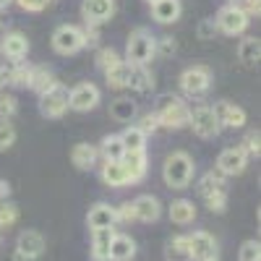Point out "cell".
Wrapping results in <instances>:
<instances>
[{
	"instance_id": "obj_14",
	"label": "cell",
	"mask_w": 261,
	"mask_h": 261,
	"mask_svg": "<svg viewBox=\"0 0 261 261\" xmlns=\"http://www.w3.org/2000/svg\"><path fill=\"white\" fill-rule=\"evenodd\" d=\"M134 214H136V222H157L160 217H162V204H160V199L157 196H151V193H141V196H136L134 201Z\"/></svg>"
},
{
	"instance_id": "obj_52",
	"label": "cell",
	"mask_w": 261,
	"mask_h": 261,
	"mask_svg": "<svg viewBox=\"0 0 261 261\" xmlns=\"http://www.w3.org/2000/svg\"><path fill=\"white\" fill-rule=\"evenodd\" d=\"M11 3H13V0H0V11H3V8H8Z\"/></svg>"
},
{
	"instance_id": "obj_50",
	"label": "cell",
	"mask_w": 261,
	"mask_h": 261,
	"mask_svg": "<svg viewBox=\"0 0 261 261\" xmlns=\"http://www.w3.org/2000/svg\"><path fill=\"white\" fill-rule=\"evenodd\" d=\"M8 196H11V186H8V180H0V204L8 201Z\"/></svg>"
},
{
	"instance_id": "obj_45",
	"label": "cell",
	"mask_w": 261,
	"mask_h": 261,
	"mask_svg": "<svg viewBox=\"0 0 261 261\" xmlns=\"http://www.w3.org/2000/svg\"><path fill=\"white\" fill-rule=\"evenodd\" d=\"M115 222H136L134 204H130V201H125V204L115 206Z\"/></svg>"
},
{
	"instance_id": "obj_40",
	"label": "cell",
	"mask_w": 261,
	"mask_h": 261,
	"mask_svg": "<svg viewBox=\"0 0 261 261\" xmlns=\"http://www.w3.org/2000/svg\"><path fill=\"white\" fill-rule=\"evenodd\" d=\"M241 149L246 151L248 157H258L261 154V136H258V130H248L243 144H241Z\"/></svg>"
},
{
	"instance_id": "obj_36",
	"label": "cell",
	"mask_w": 261,
	"mask_h": 261,
	"mask_svg": "<svg viewBox=\"0 0 261 261\" xmlns=\"http://www.w3.org/2000/svg\"><path fill=\"white\" fill-rule=\"evenodd\" d=\"M18 222V206L13 201H3L0 204V230H8Z\"/></svg>"
},
{
	"instance_id": "obj_3",
	"label": "cell",
	"mask_w": 261,
	"mask_h": 261,
	"mask_svg": "<svg viewBox=\"0 0 261 261\" xmlns=\"http://www.w3.org/2000/svg\"><path fill=\"white\" fill-rule=\"evenodd\" d=\"M154 42L157 37L146 32V29H136L130 32L128 37V45H125V63L128 65H146L151 63V58H154Z\"/></svg>"
},
{
	"instance_id": "obj_23",
	"label": "cell",
	"mask_w": 261,
	"mask_h": 261,
	"mask_svg": "<svg viewBox=\"0 0 261 261\" xmlns=\"http://www.w3.org/2000/svg\"><path fill=\"white\" fill-rule=\"evenodd\" d=\"M136 256V243L134 238L125 232H115L113 246H110V261H130Z\"/></svg>"
},
{
	"instance_id": "obj_11",
	"label": "cell",
	"mask_w": 261,
	"mask_h": 261,
	"mask_svg": "<svg viewBox=\"0 0 261 261\" xmlns=\"http://www.w3.org/2000/svg\"><path fill=\"white\" fill-rule=\"evenodd\" d=\"M212 113L217 118V123H220V128H243L248 115L241 105H232L227 99H220V102H214L212 107Z\"/></svg>"
},
{
	"instance_id": "obj_20",
	"label": "cell",
	"mask_w": 261,
	"mask_h": 261,
	"mask_svg": "<svg viewBox=\"0 0 261 261\" xmlns=\"http://www.w3.org/2000/svg\"><path fill=\"white\" fill-rule=\"evenodd\" d=\"M97 160H99L97 146L89 144V141H79V144L71 149V162H73L76 170H84V172L92 170V167L97 165Z\"/></svg>"
},
{
	"instance_id": "obj_24",
	"label": "cell",
	"mask_w": 261,
	"mask_h": 261,
	"mask_svg": "<svg viewBox=\"0 0 261 261\" xmlns=\"http://www.w3.org/2000/svg\"><path fill=\"white\" fill-rule=\"evenodd\" d=\"M167 214H170V222H175V225H191L196 220V204L188 201V199H175V201L167 206Z\"/></svg>"
},
{
	"instance_id": "obj_30",
	"label": "cell",
	"mask_w": 261,
	"mask_h": 261,
	"mask_svg": "<svg viewBox=\"0 0 261 261\" xmlns=\"http://www.w3.org/2000/svg\"><path fill=\"white\" fill-rule=\"evenodd\" d=\"M118 139H120L125 151H144L146 149V136L141 134L136 125H125L123 134H118Z\"/></svg>"
},
{
	"instance_id": "obj_4",
	"label": "cell",
	"mask_w": 261,
	"mask_h": 261,
	"mask_svg": "<svg viewBox=\"0 0 261 261\" xmlns=\"http://www.w3.org/2000/svg\"><path fill=\"white\" fill-rule=\"evenodd\" d=\"M53 50L58 55H76L81 53L86 45H84V29L81 27H73V24H60L55 32H53Z\"/></svg>"
},
{
	"instance_id": "obj_48",
	"label": "cell",
	"mask_w": 261,
	"mask_h": 261,
	"mask_svg": "<svg viewBox=\"0 0 261 261\" xmlns=\"http://www.w3.org/2000/svg\"><path fill=\"white\" fill-rule=\"evenodd\" d=\"M84 45H86V47L99 45V32H97V27H86V29H84Z\"/></svg>"
},
{
	"instance_id": "obj_38",
	"label": "cell",
	"mask_w": 261,
	"mask_h": 261,
	"mask_svg": "<svg viewBox=\"0 0 261 261\" xmlns=\"http://www.w3.org/2000/svg\"><path fill=\"white\" fill-rule=\"evenodd\" d=\"M16 144V125L11 120H0V151H6Z\"/></svg>"
},
{
	"instance_id": "obj_43",
	"label": "cell",
	"mask_w": 261,
	"mask_h": 261,
	"mask_svg": "<svg viewBox=\"0 0 261 261\" xmlns=\"http://www.w3.org/2000/svg\"><path fill=\"white\" fill-rule=\"evenodd\" d=\"M175 39H172V37H160L157 42H154V53L157 55H162V58H170L172 53H175Z\"/></svg>"
},
{
	"instance_id": "obj_39",
	"label": "cell",
	"mask_w": 261,
	"mask_h": 261,
	"mask_svg": "<svg viewBox=\"0 0 261 261\" xmlns=\"http://www.w3.org/2000/svg\"><path fill=\"white\" fill-rule=\"evenodd\" d=\"M120 60H123V58H120L113 47H102V50L97 53V65H99L102 71H110L113 65H118Z\"/></svg>"
},
{
	"instance_id": "obj_29",
	"label": "cell",
	"mask_w": 261,
	"mask_h": 261,
	"mask_svg": "<svg viewBox=\"0 0 261 261\" xmlns=\"http://www.w3.org/2000/svg\"><path fill=\"white\" fill-rule=\"evenodd\" d=\"M165 258L167 261H191L188 251V235H172L165 243Z\"/></svg>"
},
{
	"instance_id": "obj_9",
	"label": "cell",
	"mask_w": 261,
	"mask_h": 261,
	"mask_svg": "<svg viewBox=\"0 0 261 261\" xmlns=\"http://www.w3.org/2000/svg\"><path fill=\"white\" fill-rule=\"evenodd\" d=\"M246 167H248V154H246V151L241 146H227V149L220 151L214 170L220 172V175L230 178V175H243Z\"/></svg>"
},
{
	"instance_id": "obj_22",
	"label": "cell",
	"mask_w": 261,
	"mask_h": 261,
	"mask_svg": "<svg viewBox=\"0 0 261 261\" xmlns=\"http://www.w3.org/2000/svg\"><path fill=\"white\" fill-rule=\"evenodd\" d=\"M58 84L55 73L47 68V65H32V79H29V89L37 92V94H45L50 92L53 86Z\"/></svg>"
},
{
	"instance_id": "obj_34",
	"label": "cell",
	"mask_w": 261,
	"mask_h": 261,
	"mask_svg": "<svg viewBox=\"0 0 261 261\" xmlns=\"http://www.w3.org/2000/svg\"><path fill=\"white\" fill-rule=\"evenodd\" d=\"M29 79H32V65H24V63H13L11 65L8 86H16V89H29Z\"/></svg>"
},
{
	"instance_id": "obj_8",
	"label": "cell",
	"mask_w": 261,
	"mask_h": 261,
	"mask_svg": "<svg viewBox=\"0 0 261 261\" xmlns=\"http://www.w3.org/2000/svg\"><path fill=\"white\" fill-rule=\"evenodd\" d=\"M39 113L50 118V120H58L68 113V89L63 84H55L50 92L39 94Z\"/></svg>"
},
{
	"instance_id": "obj_42",
	"label": "cell",
	"mask_w": 261,
	"mask_h": 261,
	"mask_svg": "<svg viewBox=\"0 0 261 261\" xmlns=\"http://www.w3.org/2000/svg\"><path fill=\"white\" fill-rule=\"evenodd\" d=\"M196 37H199L201 42L214 39V37H217V24H214V18H201L199 27H196Z\"/></svg>"
},
{
	"instance_id": "obj_33",
	"label": "cell",
	"mask_w": 261,
	"mask_h": 261,
	"mask_svg": "<svg viewBox=\"0 0 261 261\" xmlns=\"http://www.w3.org/2000/svg\"><path fill=\"white\" fill-rule=\"evenodd\" d=\"M238 58L246 65H256L261 60V42L256 37H246L241 45H238Z\"/></svg>"
},
{
	"instance_id": "obj_35",
	"label": "cell",
	"mask_w": 261,
	"mask_h": 261,
	"mask_svg": "<svg viewBox=\"0 0 261 261\" xmlns=\"http://www.w3.org/2000/svg\"><path fill=\"white\" fill-rule=\"evenodd\" d=\"M204 204L209 212H217V214H222L227 209V188H220V191H214L209 196H204Z\"/></svg>"
},
{
	"instance_id": "obj_13",
	"label": "cell",
	"mask_w": 261,
	"mask_h": 261,
	"mask_svg": "<svg viewBox=\"0 0 261 261\" xmlns=\"http://www.w3.org/2000/svg\"><path fill=\"white\" fill-rule=\"evenodd\" d=\"M188 251H191V261H212V258H217L214 235H209L206 230H196L193 235H188Z\"/></svg>"
},
{
	"instance_id": "obj_27",
	"label": "cell",
	"mask_w": 261,
	"mask_h": 261,
	"mask_svg": "<svg viewBox=\"0 0 261 261\" xmlns=\"http://www.w3.org/2000/svg\"><path fill=\"white\" fill-rule=\"evenodd\" d=\"M99 178H102L105 186H110V188H123V186H128V175H125V170H123L120 162H102Z\"/></svg>"
},
{
	"instance_id": "obj_37",
	"label": "cell",
	"mask_w": 261,
	"mask_h": 261,
	"mask_svg": "<svg viewBox=\"0 0 261 261\" xmlns=\"http://www.w3.org/2000/svg\"><path fill=\"white\" fill-rule=\"evenodd\" d=\"M238 258L241 261H261V243L258 241H243L241 243V251H238Z\"/></svg>"
},
{
	"instance_id": "obj_12",
	"label": "cell",
	"mask_w": 261,
	"mask_h": 261,
	"mask_svg": "<svg viewBox=\"0 0 261 261\" xmlns=\"http://www.w3.org/2000/svg\"><path fill=\"white\" fill-rule=\"evenodd\" d=\"M115 13V0H81V16L86 27H99Z\"/></svg>"
},
{
	"instance_id": "obj_17",
	"label": "cell",
	"mask_w": 261,
	"mask_h": 261,
	"mask_svg": "<svg viewBox=\"0 0 261 261\" xmlns=\"http://www.w3.org/2000/svg\"><path fill=\"white\" fill-rule=\"evenodd\" d=\"M45 235L42 232H37V230H24L18 235V241H16V251L18 253H24V256H29V258H39L42 253H45Z\"/></svg>"
},
{
	"instance_id": "obj_53",
	"label": "cell",
	"mask_w": 261,
	"mask_h": 261,
	"mask_svg": "<svg viewBox=\"0 0 261 261\" xmlns=\"http://www.w3.org/2000/svg\"><path fill=\"white\" fill-rule=\"evenodd\" d=\"M146 3H149V6H154V3H160V0H146Z\"/></svg>"
},
{
	"instance_id": "obj_25",
	"label": "cell",
	"mask_w": 261,
	"mask_h": 261,
	"mask_svg": "<svg viewBox=\"0 0 261 261\" xmlns=\"http://www.w3.org/2000/svg\"><path fill=\"white\" fill-rule=\"evenodd\" d=\"M128 89H134V92H139V94H149L151 89H154V76L149 73L146 65H130Z\"/></svg>"
},
{
	"instance_id": "obj_41",
	"label": "cell",
	"mask_w": 261,
	"mask_h": 261,
	"mask_svg": "<svg viewBox=\"0 0 261 261\" xmlns=\"http://www.w3.org/2000/svg\"><path fill=\"white\" fill-rule=\"evenodd\" d=\"M16 113H18V99L11 94L0 97V120H11Z\"/></svg>"
},
{
	"instance_id": "obj_26",
	"label": "cell",
	"mask_w": 261,
	"mask_h": 261,
	"mask_svg": "<svg viewBox=\"0 0 261 261\" xmlns=\"http://www.w3.org/2000/svg\"><path fill=\"white\" fill-rule=\"evenodd\" d=\"M136 113H139V107L130 97H115L110 102V118L118 120V123H130L136 118Z\"/></svg>"
},
{
	"instance_id": "obj_6",
	"label": "cell",
	"mask_w": 261,
	"mask_h": 261,
	"mask_svg": "<svg viewBox=\"0 0 261 261\" xmlns=\"http://www.w3.org/2000/svg\"><path fill=\"white\" fill-rule=\"evenodd\" d=\"M212 86V71L206 65H191L180 73V89L188 97H204Z\"/></svg>"
},
{
	"instance_id": "obj_46",
	"label": "cell",
	"mask_w": 261,
	"mask_h": 261,
	"mask_svg": "<svg viewBox=\"0 0 261 261\" xmlns=\"http://www.w3.org/2000/svg\"><path fill=\"white\" fill-rule=\"evenodd\" d=\"M16 3L24 11H29V13H39V11H45L53 0H16Z\"/></svg>"
},
{
	"instance_id": "obj_16",
	"label": "cell",
	"mask_w": 261,
	"mask_h": 261,
	"mask_svg": "<svg viewBox=\"0 0 261 261\" xmlns=\"http://www.w3.org/2000/svg\"><path fill=\"white\" fill-rule=\"evenodd\" d=\"M120 165L128 175V183H141L149 172V160H146V151H125L120 157Z\"/></svg>"
},
{
	"instance_id": "obj_5",
	"label": "cell",
	"mask_w": 261,
	"mask_h": 261,
	"mask_svg": "<svg viewBox=\"0 0 261 261\" xmlns=\"http://www.w3.org/2000/svg\"><path fill=\"white\" fill-rule=\"evenodd\" d=\"M214 24H217V32H222L227 37H235V34H243L251 24V18L238 8V3H227L217 11L214 16Z\"/></svg>"
},
{
	"instance_id": "obj_54",
	"label": "cell",
	"mask_w": 261,
	"mask_h": 261,
	"mask_svg": "<svg viewBox=\"0 0 261 261\" xmlns=\"http://www.w3.org/2000/svg\"><path fill=\"white\" fill-rule=\"evenodd\" d=\"M212 261H220V258H212Z\"/></svg>"
},
{
	"instance_id": "obj_2",
	"label": "cell",
	"mask_w": 261,
	"mask_h": 261,
	"mask_svg": "<svg viewBox=\"0 0 261 261\" xmlns=\"http://www.w3.org/2000/svg\"><path fill=\"white\" fill-rule=\"evenodd\" d=\"M162 180L172 191H183L193 180V160L186 151H172L162 165Z\"/></svg>"
},
{
	"instance_id": "obj_18",
	"label": "cell",
	"mask_w": 261,
	"mask_h": 261,
	"mask_svg": "<svg viewBox=\"0 0 261 261\" xmlns=\"http://www.w3.org/2000/svg\"><path fill=\"white\" fill-rule=\"evenodd\" d=\"M113 238H115V230L113 227L92 230V261H110Z\"/></svg>"
},
{
	"instance_id": "obj_49",
	"label": "cell",
	"mask_w": 261,
	"mask_h": 261,
	"mask_svg": "<svg viewBox=\"0 0 261 261\" xmlns=\"http://www.w3.org/2000/svg\"><path fill=\"white\" fill-rule=\"evenodd\" d=\"M8 76H11V65L0 63V89H3V86H8Z\"/></svg>"
},
{
	"instance_id": "obj_1",
	"label": "cell",
	"mask_w": 261,
	"mask_h": 261,
	"mask_svg": "<svg viewBox=\"0 0 261 261\" xmlns=\"http://www.w3.org/2000/svg\"><path fill=\"white\" fill-rule=\"evenodd\" d=\"M188 115H191V107L186 105V99H180L175 94H160L154 102V118H157L160 128H170V130L186 128Z\"/></svg>"
},
{
	"instance_id": "obj_21",
	"label": "cell",
	"mask_w": 261,
	"mask_h": 261,
	"mask_svg": "<svg viewBox=\"0 0 261 261\" xmlns=\"http://www.w3.org/2000/svg\"><path fill=\"white\" fill-rule=\"evenodd\" d=\"M183 13V3L180 0H160V3L151 6V16H154L157 24L167 27V24H175Z\"/></svg>"
},
{
	"instance_id": "obj_47",
	"label": "cell",
	"mask_w": 261,
	"mask_h": 261,
	"mask_svg": "<svg viewBox=\"0 0 261 261\" xmlns=\"http://www.w3.org/2000/svg\"><path fill=\"white\" fill-rule=\"evenodd\" d=\"M238 8H241L248 18H251V16H258V13H261V0H241V3H238Z\"/></svg>"
},
{
	"instance_id": "obj_28",
	"label": "cell",
	"mask_w": 261,
	"mask_h": 261,
	"mask_svg": "<svg viewBox=\"0 0 261 261\" xmlns=\"http://www.w3.org/2000/svg\"><path fill=\"white\" fill-rule=\"evenodd\" d=\"M97 154L102 157V162H120V157L125 154V149L118 139V134H110V136H105L97 146Z\"/></svg>"
},
{
	"instance_id": "obj_10",
	"label": "cell",
	"mask_w": 261,
	"mask_h": 261,
	"mask_svg": "<svg viewBox=\"0 0 261 261\" xmlns=\"http://www.w3.org/2000/svg\"><path fill=\"white\" fill-rule=\"evenodd\" d=\"M99 99H102V92L97 89L94 84H89V81L73 86V89L68 92V107H71V110H76V113L94 110V107L99 105Z\"/></svg>"
},
{
	"instance_id": "obj_19",
	"label": "cell",
	"mask_w": 261,
	"mask_h": 261,
	"mask_svg": "<svg viewBox=\"0 0 261 261\" xmlns=\"http://www.w3.org/2000/svg\"><path fill=\"white\" fill-rule=\"evenodd\" d=\"M86 225L92 230H102V227H115V206L105 204V201H97L89 214H86Z\"/></svg>"
},
{
	"instance_id": "obj_51",
	"label": "cell",
	"mask_w": 261,
	"mask_h": 261,
	"mask_svg": "<svg viewBox=\"0 0 261 261\" xmlns=\"http://www.w3.org/2000/svg\"><path fill=\"white\" fill-rule=\"evenodd\" d=\"M11 261H34V258H29V256H24V253H18V251H13Z\"/></svg>"
},
{
	"instance_id": "obj_7",
	"label": "cell",
	"mask_w": 261,
	"mask_h": 261,
	"mask_svg": "<svg viewBox=\"0 0 261 261\" xmlns=\"http://www.w3.org/2000/svg\"><path fill=\"white\" fill-rule=\"evenodd\" d=\"M188 125L193 128V134L199 139H214L222 130L214 113H212V105H196L188 115Z\"/></svg>"
},
{
	"instance_id": "obj_32",
	"label": "cell",
	"mask_w": 261,
	"mask_h": 261,
	"mask_svg": "<svg viewBox=\"0 0 261 261\" xmlns=\"http://www.w3.org/2000/svg\"><path fill=\"white\" fill-rule=\"evenodd\" d=\"M220 188H227V183H225V175H220L217 170L204 172V175L199 178V183H196V191H199L201 199L209 196V193H214V191H220Z\"/></svg>"
},
{
	"instance_id": "obj_15",
	"label": "cell",
	"mask_w": 261,
	"mask_h": 261,
	"mask_svg": "<svg viewBox=\"0 0 261 261\" xmlns=\"http://www.w3.org/2000/svg\"><path fill=\"white\" fill-rule=\"evenodd\" d=\"M27 53H29V39L21 32H8L0 42V55L8 58L11 63H21L27 58Z\"/></svg>"
},
{
	"instance_id": "obj_31",
	"label": "cell",
	"mask_w": 261,
	"mask_h": 261,
	"mask_svg": "<svg viewBox=\"0 0 261 261\" xmlns=\"http://www.w3.org/2000/svg\"><path fill=\"white\" fill-rule=\"evenodd\" d=\"M105 79H107V86H113V89H128L130 65H128L125 60H120L118 65H113L110 71H105Z\"/></svg>"
},
{
	"instance_id": "obj_44",
	"label": "cell",
	"mask_w": 261,
	"mask_h": 261,
	"mask_svg": "<svg viewBox=\"0 0 261 261\" xmlns=\"http://www.w3.org/2000/svg\"><path fill=\"white\" fill-rule=\"evenodd\" d=\"M136 128L141 130L144 136H149V134H154V130L160 128V123H157V118H154V113H146V115H141L139 118V123H136Z\"/></svg>"
}]
</instances>
